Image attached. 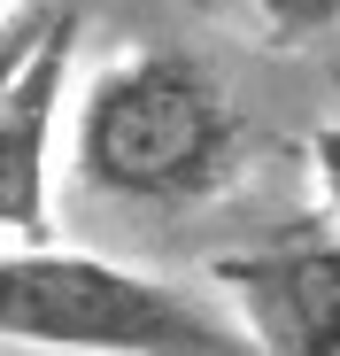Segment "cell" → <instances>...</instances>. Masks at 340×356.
Segmentation results:
<instances>
[{"instance_id": "obj_1", "label": "cell", "mask_w": 340, "mask_h": 356, "mask_svg": "<svg viewBox=\"0 0 340 356\" xmlns=\"http://www.w3.org/2000/svg\"><path fill=\"white\" fill-rule=\"evenodd\" d=\"M240 155H248L240 108L186 47H139L108 63L78 101L70 163L108 202H155V209L216 202L240 178Z\"/></svg>"}, {"instance_id": "obj_2", "label": "cell", "mask_w": 340, "mask_h": 356, "mask_svg": "<svg viewBox=\"0 0 340 356\" xmlns=\"http://www.w3.org/2000/svg\"><path fill=\"white\" fill-rule=\"evenodd\" d=\"M0 333L54 356H255L201 294L62 241L0 256Z\"/></svg>"}, {"instance_id": "obj_3", "label": "cell", "mask_w": 340, "mask_h": 356, "mask_svg": "<svg viewBox=\"0 0 340 356\" xmlns=\"http://www.w3.org/2000/svg\"><path fill=\"white\" fill-rule=\"evenodd\" d=\"M209 279L232 294L255 356H340V225H278L216 256Z\"/></svg>"}, {"instance_id": "obj_4", "label": "cell", "mask_w": 340, "mask_h": 356, "mask_svg": "<svg viewBox=\"0 0 340 356\" xmlns=\"http://www.w3.org/2000/svg\"><path fill=\"white\" fill-rule=\"evenodd\" d=\"M78 54V16H46L0 78V217L8 248L54 241V124H62V86Z\"/></svg>"}, {"instance_id": "obj_5", "label": "cell", "mask_w": 340, "mask_h": 356, "mask_svg": "<svg viewBox=\"0 0 340 356\" xmlns=\"http://www.w3.org/2000/svg\"><path fill=\"white\" fill-rule=\"evenodd\" d=\"M248 8L263 16L271 47H309V39H325L340 24V0H248Z\"/></svg>"}, {"instance_id": "obj_6", "label": "cell", "mask_w": 340, "mask_h": 356, "mask_svg": "<svg viewBox=\"0 0 340 356\" xmlns=\"http://www.w3.org/2000/svg\"><path fill=\"white\" fill-rule=\"evenodd\" d=\"M309 170H317V186H325V209L340 217V124H317L309 132Z\"/></svg>"}]
</instances>
